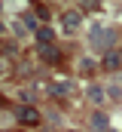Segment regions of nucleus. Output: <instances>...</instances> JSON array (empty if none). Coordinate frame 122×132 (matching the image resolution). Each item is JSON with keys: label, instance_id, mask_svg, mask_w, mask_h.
Here are the masks:
<instances>
[{"label": "nucleus", "instance_id": "obj_1", "mask_svg": "<svg viewBox=\"0 0 122 132\" xmlns=\"http://www.w3.org/2000/svg\"><path fill=\"white\" fill-rule=\"evenodd\" d=\"M91 46H95V49L110 52V46H113V31H107V28L95 25V28H91Z\"/></svg>", "mask_w": 122, "mask_h": 132}, {"label": "nucleus", "instance_id": "obj_2", "mask_svg": "<svg viewBox=\"0 0 122 132\" xmlns=\"http://www.w3.org/2000/svg\"><path fill=\"white\" fill-rule=\"evenodd\" d=\"M101 68L104 71H122V52H116V49H110V52H104L101 55Z\"/></svg>", "mask_w": 122, "mask_h": 132}, {"label": "nucleus", "instance_id": "obj_3", "mask_svg": "<svg viewBox=\"0 0 122 132\" xmlns=\"http://www.w3.org/2000/svg\"><path fill=\"white\" fill-rule=\"evenodd\" d=\"M61 25H64L67 34H73L79 25H83V15H79V12H64V15H61Z\"/></svg>", "mask_w": 122, "mask_h": 132}, {"label": "nucleus", "instance_id": "obj_4", "mask_svg": "<svg viewBox=\"0 0 122 132\" xmlns=\"http://www.w3.org/2000/svg\"><path fill=\"white\" fill-rule=\"evenodd\" d=\"M34 40H37L40 46H52V40H55V28H49V25H40V31L34 34Z\"/></svg>", "mask_w": 122, "mask_h": 132}, {"label": "nucleus", "instance_id": "obj_5", "mask_svg": "<svg viewBox=\"0 0 122 132\" xmlns=\"http://www.w3.org/2000/svg\"><path fill=\"white\" fill-rule=\"evenodd\" d=\"M18 120L28 123V126H37V123H40V114H37V108H28V104H25V108H18Z\"/></svg>", "mask_w": 122, "mask_h": 132}, {"label": "nucleus", "instance_id": "obj_6", "mask_svg": "<svg viewBox=\"0 0 122 132\" xmlns=\"http://www.w3.org/2000/svg\"><path fill=\"white\" fill-rule=\"evenodd\" d=\"M89 123H91V129H95V132H104V129H107V117H104L101 111H95V114H91Z\"/></svg>", "mask_w": 122, "mask_h": 132}, {"label": "nucleus", "instance_id": "obj_7", "mask_svg": "<svg viewBox=\"0 0 122 132\" xmlns=\"http://www.w3.org/2000/svg\"><path fill=\"white\" fill-rule=\"evenodd\" d=\"M40 55H43L46 62H58V49H55V46H40Z\"/></svg>", "mask_w": 122, "mask_h": 132}, {"label": "nucleus", "instance_id": "obj_8", "mask_svg": "<svg viewBox=\"0 0 122 132\" xmlns=\"http://www.w3.org/2000/svg\"><path fill=\"white\" fill-rule=\"evenodd\" d=\"M25 28H28V31H40V25H37V15H34V12H28V15H25Z\"/></svg>", "mask_w": 122, "mask_h": 132}, {"label": "nucleus", "instance_id": "obj_9", "mask_svg": "<svg viewBox=\"0 0 122 132\" xmlns=\"http://www.w3.org/2000/svg\"><path fill=\"white\" fill-rule=\"evenodd\" d=\"M89 98L95 101V104H101V101H104V89H98V86H91V89H89Z\"/></svg>", "mask_w": 122, "mask_h": 132}, {"label": "nucleus", "instance_id": "obj_10", "mask_svg": "<svg viewBox=\"0 0 122 132\" xmlns=\"http://www.w3.org/2000/svg\"><path fill=\"white\" fill-rule=\"evenodd\" d=\"M70 132H73V129H70Z\"/></svg>", "mask_w": 122, "mask_h": 132}]
</instances>
